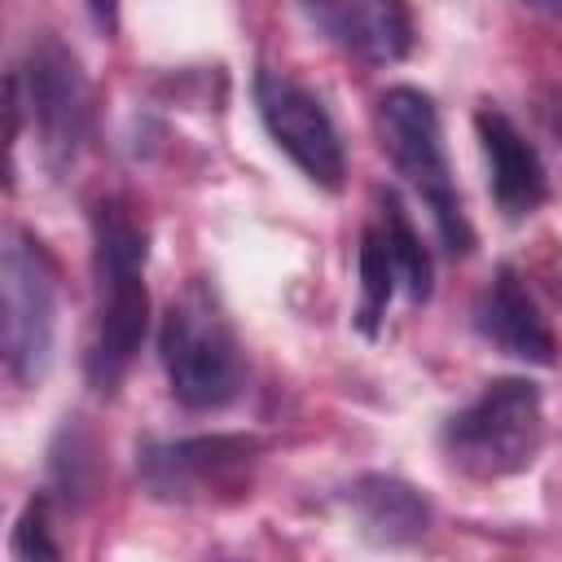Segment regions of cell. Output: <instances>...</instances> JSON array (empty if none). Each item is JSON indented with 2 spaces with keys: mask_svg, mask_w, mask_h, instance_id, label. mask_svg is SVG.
<instances>
[{
  "mask_svg": "<svg viewBox=\"0 0 562 562\" xmlns=\"http://www.w3.org/2000/svg\"><path fill=\"white\" fill-rule=\"evenodd\" d=\"M92 263H97V307L88 338V382L97 391H114L132 369L145 329H149V294H145V228L119 198H105L92 211Z\"/></svg>",
  "mask_w": 562,
  "mask_h": 562,
  "instance_id": "1",
  "label": "cell"
},
{
  "mask_svg": "<svg viewBox=\"0 0 562 562\" xmlns=\"http://www.w3.org/2000/svg\"><path fill=\"white\" fill-rule=\"evenodd\" d=\"M158 356L171 382V395L184 408L211 413L241 395V342L220 307L215 290L202 281H189L162 312L158 329Z\"/></svg>",
  "mask_w": 562,
  "mask_h": 562,
  "instance_id": "2",
  "label": "cell"
},
{
  "mask_svg": "<svg viewBox=\"0 0 562 562\" xmlns=\"http://www.w3.org/2000/svg\"><path fill=\"white\" fill-rule=\"evenodd\" d=\"M544 443V400L527 378L487 382L465 408L443 426L448 461L470 479H509L522 474Z\"/></svg>",
  "mask_w": 562,
  "mask_h": 562,
  "instance_id": "3",
  "label": "cell"
},
{
  "mask_svg": "<svg viewBox=\"0 0 562 562\" xmlns=\"http://www.w3.org/2000/svg\"><path fill=\"white\" fill-rule=\"evenodd\" d=\"M378 132H382V149L391 154L395 171L413 184V193L426 202L439 241L452 255L470 250V224L452 184V167H448V149H443V127L435 114V101L417 88H386L378 101Z\"/></svg>",
  "mask_w": 562,
  "mask_h": 562,
  "instance_id": "4",
  "label": "cell"
},
{
  "mask_svg": "<svg viewBox=\"0 0 562 562\" xmlns=\"http://www.w3.org/2000/svg\"><path fill=\"white\" fill-rule=\"evenodd\" d=\"M4 369L18 386H35L53 356L57 329V272L44 246L26 233H9L4 263Z\"/></svg>",
  "mask_w": 562,
  "mask_h": 562,
  "instance_id": "5",
  "label": "cell"
},
{
  "mask_svg": "<svg viewBox=\"0 0 562 562\" xmlns=\"http://www.w3.org/2000/svg\"><path fill=\"white\" fill-rule=\"evenodd\" d=\"M255 105H259V119H263L272 145L312 184H321V189L342 184V171H347L342 140H338V127L312 88H303L299 79H290L281 70H259L255 75Z\"/></svg>",
  "mask_w": 562,
  "mask_h": 562,
  "instance_id": "6",
  "label": "cell"
},
{
  "mask_svg": "<svg viewBox=\"0 0 562 562\" xmlns=\"http://www.w3.org/2000/svg\"><path fill=\"white\" fill-rule=\"evenodd\" d=\"M13 83L31 110V127L40 132L48 162L66 167L88 132V83L75 53H66L57 40H40L31 44L22 79Z\"/></svg>",
  "mask_w": 562,
  "mask_h": 562,
  "instance_id": "7",
  "label": "cell"
},
{
  "mask_svg": "<svg viewBox=\"0 0 562 562\" xmlns=\"http://www.w3.org/2000/svg\"><path fill=\"white\" fill-rule=\"evenodd\" d=\"M299 9L325 44L364 66H391L413 48L404 0H299Z\"/></svg>",
  "mask_w": 562,
  "mask_h": 562,
  "instance_id": "8",
  "label": "cell"
},
{
  "mask_svg": "<svg viewBox=\"0 0 562 562\" xmlns=\"http://www.w3.org/2000/svg\"><path fill=\"white\" fill-rule=\"evenodd\" d=\"M474 132H479V149L487 162V189L496 206L509 220H527L531 211H540V202L549 198V176H544L536 145L518 132V123L501 105L483 101L474 114Z\"/></svg>",
  "mask_w": 562,
  "mask_h": 562,
  "instance_id": "9",
  "label": "cell"
},
{
  "mask_svg": "<svg viewBox=\"0 0 562 562\" xmlns=\"http://www.w3.org/2000/svg\"><path fill=\"white\" fill-rule=\"evenodd\" d=\"M474 325H479V334L487 342H496L514 360H531V364H549L553 360V329L540 316L536 299L527 294V285H522V277L514 268H496V277L479 294Z\"/></svg>",
  "mask_w": 562,
  "mask_h": 562,
  "instance_id": "10",
  "label": "cell"
},
{
  "mask_svg": "<svg viewBox=\"0 0 562 562\" xmlns=\"http://www.w3.org/2000/svg\"><path fill=\"white\" fill-rule=\"evenodd\" d=\"M250 452L246 439H184V443H167V448H154L145 457V470H149V483L167 496L176 492H193L202 487L206 479L224 474L228 465H237L241 457Z\"/></svg>",
  "mask_w": 562,
  "mask_h": 562,
  "instance_id": "11",
  "label": "cell"
},
{
  "mask_svg": "<svg viewBox=\"0 0 562 562\" xmlns=\"http://www.w3.org/2000/svg\"><path fill=\"white\" fill-rule=\"evenodd\" d=\"M351 501H356L364 531L386 540V544H400V540H413L426 531V501L400 479H382V474L360 479Z\"/></svg>",
  "mask_w": 562,
  "mask_h": 562,
  "instance_id": "12",
  "label": "cell"
},
{
  "mask_svg": "<svg viewBox=\"0 0 562 562\" xmlns=\"http://www.w3.org/2000/svg\"><path fill=\"white\" fill-rule=\"evenodd\" d=\"M356 268H360V307H356V325L373 338L382 316H386V303L400 285V272H395V259H391V246H386V233L382 224H364L360 233V255H356Z\"/></svg>",
  "mask_w": 562,
  "mask_h": 562,
  "instance_id": "13",
  "label": "cell"
},
{
  "mask_svg": "<svg viewBox=\"0 0 562 562\" xmlns=\"http://www.w3.org/2000/svg\"><path fill=\"white\" fill-rule=\"evenodd\" d=\"M378 224L386 233V246H391V259H395V272H400V285L408 290L413 303H422L430 294V255L413 228V220L404 215L400 198L386 189L378 193Z\"/></svg>",
  "mask_w": 562,
  "mask_h": 562,
  "instance_id": "14",
  "label": "cell"
},
{
  "mask_svg": "<svg viewBox=\"0 0 562 562\" xmlns=\"http://www.w3.org/2000/svg\"><path fill=\"white\" fill-rule=\"evenodd\" d=\"M13 549L18 553H31V558H57L61 553L48 540V531H44V505H26V514L18 522V536H13Z\"/></svg>",
  "mask_w": 562,
  "mask_h": 562,
  "instance_id": "15",
  "label": "cell"
},
{
  "mask_svg": "<svg viewBox=\"0 0 562 562\" xmlns=\"http://www.w3.org/2000/svg\"><path fill=\"white\" fill-rule=\"evenodd\" d=\"M88 4V13H92V22H97V31H114L119 26V0H83Z\"/></svg>",
  "mask_w": 562,
  "mask_h": 562,
  "instance_id": "16",
  "label": "cell"
},
{
  "mask_svg": "<svg viewBox=\"0 0 562 562\" xmlns=\"http://www.w3.org/2000/svg\"><path fill=\"white\" fill-rule=\"evenodd\" d=\"M544 123H549V132H553V136H558V145H562V92L544 97Z\"/></svg>",
  "mask_w": 562,
  "mask_h": 562,
  "instance_id": "17",
  "label": "cell"
},
{
  "mask_svg": "<svg viewBox=\"0 0 562 562\" xmlns=\"http://www.w3.org/2000/svg\"><path fill=\"white\" fill-rule=\"evenodd\" d=\"M536 9H544V13H553V18H562V0H531Z\"/></svg>",
  "mask_w": 562,
  "mask_h": 562,
  "instance_id": "18",
  "label": "cell"
}]
</instances>
